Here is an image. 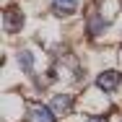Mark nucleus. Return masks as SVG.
Wrapping results in <instances>:
<instances>
[{
    "label": "nucleus",
    "instance_id": "1",
    "mask_svg": "<svg viewBox=\"0 0 122 122\" xmlns=\"http://www.w3.org/2000/svg\"><path fill=\"white\" fill-rule=\"evenodd\" d=\"M26 120L29 122H55V112H52V107H44V104H31Z\"/></svg>",
    "mask_w": 122,
    "mask_h": 122
},
{
    "label": "nucleus",
    "instance_id": "2",
    "mask_svg": "<svg viewBox=\"0 0 122 122\" xmlns=\"http://www.w3.org/2000/svg\"><path fill=\"white\" fill-rule=\"evenodd\" d=\"M120 83H122V75L117 70H107L96 78V86L101 91H114V88H120Z\"/></svg>",
    "mask_w": 122,
    "mask_h": 122
},
{
    "label": "nucleus",
    "instance_id": "3",
    "mask_svg": "<svg viewBox=\"0 0 122 122\" xmlns=\"http://www.w3.org/2000/svg\"><path fill=\"white\" fill-rule=\"evenodd\" d=\"M3 26H5V31H18L24 26V13L18 8H8L3 16Z\"/></svg>",
    "mask_w": 122,
    "mask_h": 122
},
{
    "label": "nucleus",
    "instance_id": "4",
    "mask_svg": "<svg viewBox=\"0 0 122 122\" xmlns=\"http://www.w3.org/2000/svg\"><path fill=\"white\" fill-rule=\"evenodd\" d=\"M104 29H107V21H104L99 13H91L88 21H86V31H88V36H99V34H104Z\"/></svg>",
    "mask_w": 122,
    "mask_h": 122
},
{
    "label": "nucleus",
    "instance_id": "5",
    "mask_svg": "<svg viewBox=\"0 0 122 122\" xmlns=\"http://www.w3.org/2000/svg\"><path fill=\"white\" fill-rule=\"evenodd\" d=\"M73 109V99L68 96V94H57V96L52 99V112L55 114H68Z\"/></svg>",
    "mask_w": 122,
    "mask_h": 122
},
{
    "label": "nucleus",
    "instance_id": "6",
    "mask_svg": "<svg viewBox=\"0 0 122 122\" xmlns=\"http://www.w3.org/2000/svg\"><path fill=\"white\" fill-rule=\"evenodd\" d=\"M78 8V0H52V10L57 16H70Z\"/></svg>",
    "mask_w": 122,
    "mask_h": 122
},
{
    "label": "nucleus",
    "instance_id": "7",
    "mask_svg": "<svg viewBox=\"0 0 122 122\" xmlns=\"http://www.w3.org/2000/svg\"><path fill=\"white\" fill-rule=\"evenodd\" d=\"M18 68H21L24 73H34V55H31L29 49H21V52H18Z\"/></svg>",
    "mask_w": 122,
    "mask_h": 122
},
{
    "label": "nucleus",
    "instance_id": "8",
    "mask_svg": "<svg viewBox=\"0 0 122 122\" xmlns=\"http://www.w3.org/2000/svg\"><path fill=\"white\" fill-rule=\"evenodd\" d=\"M83 122H104L101 117H88V120H83Z\"/></svg>",
    "mask_w": 122,
    "mask_h": 122
}]
</instances>
